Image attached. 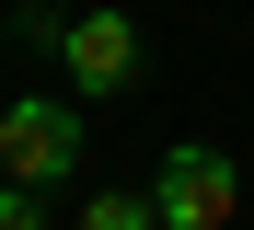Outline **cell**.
I'll use <instances>...</instances> for the list:
<instances>
[{"mask_svg": "<svg viewBox=\"0 0 254 230\" xmlns=\"http://www.w3.org/2000/svg\"><path fill=\"white\" fill-rule=\"evenodd\" d=\"M81 150H93L81 104H58V92H12V104H0V184L58 196V184L81 173Z\"/></svg>", "mask_w": 254, "mask_h": 230, "instance_id": "obj_1", "label": "cell"}, {"mask_svg": "<svg viewBox=\"0 0 254 230\" xmlns=\"http://www.w3.org/2000/svg\"><path fill=\"white\" fill-rule=\"evenodd\" d=\"M231 207H243V173H231V150H162V173H150V219L162 230H231Z\"/></svg>", "mask_w": 254, "mask_h": 230, "instance_id": "obj_2", "label": "cell"}, {"mask_svg": "<svg viewBox=\"0 0 254 230\" xmlns=\"http://www.w3.org/2000/svg\"><path fill=\"white\" fill-rule=\"evenodd\" d=\"M0 230H58V219H47V196H35V184H0Z\"/></svg>", "mask_w": 254, "mask_h": 230, "instance_id": "obj_5", "label": "cell"}, {"mask_svg": "<svg viewBox=\"0 0 254 230\" xmlns=\"http://www.w3.org/2000/svg\"><path fill=\"white\" fill-rule=\"evenodd\" d=\"M58 69L93 92V104H116V92L150 69V46H139V23H127V12H69V35H58Z\"/></svg>", "mask_w": 254, "mask_h": 230, "instance_id": "obj_3", "label": "cell"}, {"mask_svg": "<svg viewBox=\"0 0 254 230\" xmlns=\"http://www.w3.org/2000/svg\"><path fill=\"white\" fill-rule=\"evenodd\" d=\"M81 230H162V219H150V196H93Z\"/></svg>", "mask_w": 254, "mask_h": 230, "instance_id": "obj_4", "label": "cell"}]
</instances>
